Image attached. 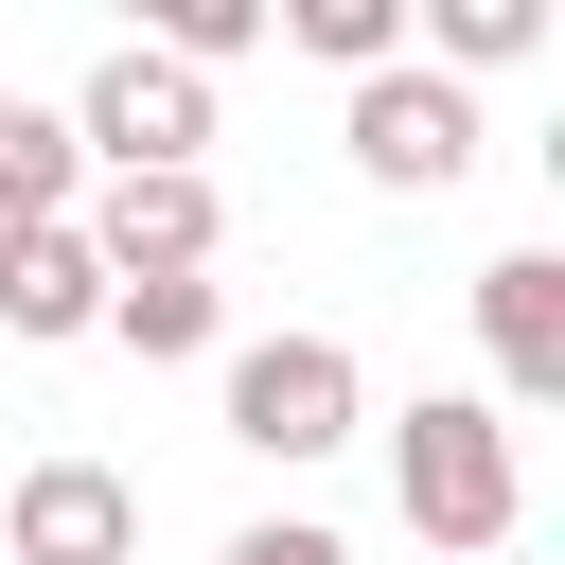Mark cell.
Wrapping results in <instances>:
<instances>
[{
    "mask_svg": "<svg viewBox=\"0 0 565 565\" xmlns=\"http://www.w3.org/2000/svg\"><path fill=\"white\" fill-rule=\"evenodd\" d=\"M106 335H124L141 371H177V353L230 335V300H212V265H177V282H106Z\"/></svg>",
    "mask_w": 565,
    "mask_h": 565,
    "instance_id": "30bf717a",
    "label": "cell"
},
{
    "mask_svg": "<svg viewBox=\"0 0 565 565\" xmlns=\"http://www.w3.org/2000/svg\"><path fill=\"white\" fill-rule=\"evenodd\" d=\"M141 53H177V71L212 88L230 53H265V0H159V35H141Z\"/></svg>",
    "mask_w": 565,
    "mask_h": 565,
    "instance_id": "4fadbf2b",
    "label": "cell"
},
{
    "mask_svg": "<svg viewBox=\"0 0 565 565\" xmlns=\"http://www.w3.org/2000/svg\"><path fill=\"white\" fill-rule=\"evenodd\" d=\"M0 335H35V353L106 335V265H88V230H18V247H0Z\"/></svg>",
    "mask_w": 565,
    "mask_h": 565,
    "instance_id": "ba28073f",
    "label": "cell"
},
{
    "mask_svg": "<svg viewBox=\"0 0 565 565\" xmlns=\"http://www.w3.org/2000/svg\"><path fill=\"white\" fill-rule=\"evenodd\" d=\"M212 565H353V547H335V530H318V512H247V530H230V547H212Z\"/></svg>",
    "mask_w": 565,
    "mask_h": 565,
    "instance_id": "5bb4252c",
    "label": "cell"
},
{
    "mask_svg": "<svg viewBox=\"0 0 565 565\" xmlns=\"http://www.w3.org/2000/svg\"><path fill=\"white\" fill-rule=\"evenodd\" d=\"M335 141H353V177H371V194H459V177H477V88H441V71H406V53H388V71L335 106Z\"/></svg>",
    "mask_w": 565,
    "mask_h": 565,
    "instance_id": "277c9868",
    "label": "cell"
},
{
    "mask_svg": "<svg viewBox=\"0 0 565 565\" xmlns=\"http://www.w3.org/2000/svg\"><path fill=\"white\" fill-rule=\"evenodd\" d=\"M71 230H88V265H106V282H177V265H212V247H230V194H212V177H106Z\"/></svg>",
    "mask_w": 565,
    "mask_h": 565,
    "instance_id": "8992f818",
    "label": "cell"
},
{
    "mask_svg": "<svg viewBox=\"0 0 565 565\" xmlns=\"http://www.w3.org/2000/svg\"><path fill=\"white\" fill-rule=\"evenodd\" d=\"M477 353H494V424L512 406H565V265L547 247H512V265H477Z\"/></svg>",
    "mask_w": 565,
    "mask_h": 565,
    "instance_id": "52a82bcc",
    "label": "cell"
},
{
    "mask_svg": "<svg viewBox=\"0 0 565 565\" xmlns=\"http://www.w3.org/2000/svg\"><path fill=\"white\" fill-rule=\"evenodd\" d=\"M282 35H300L318 71H353V88H371V71L406 53V0H282Z\"/></svg>",
    "mask_w": 565,
    "mask_h": 565,
    "instance_id": "7c38bea8",
    "label": "cell"
},
{
    "mask_svg": "<svg viewBox=\"0 0 565 565\" xmlns=\"http://www.w3.org/2000/svg\"><path fill=\"white\" fill-rule=\"evenodd\" d=\"M530 35H547V0H424V53H441V88H459V71H512ZM424 53H406V71H424Z\"/></svg>",
    "mask_w": 565,
    "mask_h": 565,
    "instance_id": "8fae6325",
    "label": "cell"
},
{
    "mask_svg": "<svg viewBox=\"0 0 565 565\" xmlns=\"http://www.w3.org/2000/svg\"><path fill=\"white\" fill-rule=\"evenodd\" d=\"M0 565H141V477L124 459H35L0 512Z\"/></svg>",
    "mask_w": 565,
    "mask_h": 565,
    "instance_id": "5b68a950",
    "label": "cell"
},
{
    "mask_svg": "<svg viewBox=\"0 0 565 565\" xmlns=\"http://www.w3.org/2000/svg\"><path fill=\"white\" fill-rule=\"evenodd\" d=\"M0 212H18V230H71V212H88L71 124H53V106H18V88H0Z\"/></svg>",
    "mask_w": 565,
    "mask_h": 565,
    "instance_id": "9c48e42d",
    "label": "cell"
},
{
    "mask_svg": "<svg viewBox=\"0 0 565 565\" xmlns=\"http://www.w3.org/2000/svg\"><path fill=\"white\" fill-rule=\"evenodd\" d=\"M353 406H371L353 335H247V353H230V441H247V459H282V477H300V459H335V441H353Z\"/></svg>",
    "mask_w": 565,
    "mask_h": 565,
    "instance_id": "3957f363",
    "label": "cell"
},
{
    "mask_svg": "<svg viewBox=\"0 0 565 565\" xmlns=\"http://www.w3.org/2000/svg\"><path fill=\"white\" fill-rule=\"evenodd\" d=\"M71 124V159H106V177H212V88L177 71V53H88V88L53 106Z\"/></svg>",
    "mask_w": 565,
    "mask_h": 565,
    "instance_id": "7a4b0ae2",
    "label": "cell"
},
{
    "mask_svg": "<svg viewBox=\"0 0 565 565\" xmlns=\"http://www.w3.org/2000/svg\"><path fill=\"white\" fill-rule=\"evenodd\" d=\"M388 494H406V530H424V547H459V565L530 530V477H512V424H494L477 388H424V406L388 424Z\"/></svg>",
    "mask_w": 565,
    "mask_h": 565,
    "instance_id": "6da1fadb",
    "label": "cell"
}]
</instances>
